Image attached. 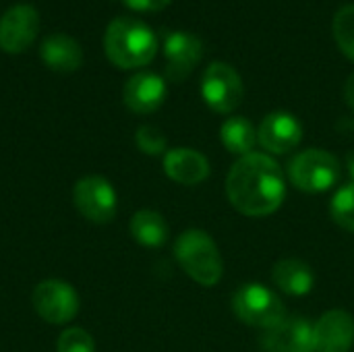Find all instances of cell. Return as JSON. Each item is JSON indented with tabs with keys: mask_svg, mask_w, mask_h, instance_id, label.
Wrapping results in <instances>:
<instances>
[{
	"mask_svg": "<svg viewBox=\"0 0 354 352\" xmlns=\"http://www.w3.org/2000/svg\"><path fill=\"white\" fill-rule=\"evenodd\" d=\"M226 195L232 207L249 218L274 214L286 197V176L268 154L239 158L226 176Z\"/></svg>",
	"mask_w": 354,
	"mask_h": 352,
	"instance_id": "1",
	"label": "cell"
},
{
	"mask_svg": "<svg viewBox=\"0 0 354 352\" xmlns=\"http://www.w3.org/2000/svg\"><path fill=\"white\" fill-rule=\"evenodd\" d=\"M104 50L114 66L139 68L156 58L158 37L143 21L133 17H116L106 29Z\"/></svg>",
	"mask_w": 354,
	"mask_h": 352,
	"instance_id": "2",
	"label": "cell"
},
{
	"mask_svg": "<svg viewBox=\"0 0 354 352\" xmlns=\"http://www.w3.org/2000/svg\"><path fill=\"white\" fill-rule=\"evenodd\" d=\"M174 255L180 268L201 286H216L224 274L222 255L214 239L203 230H185L174 243Z\"/></svg>",
	"mask_w": 354,
	"mask_h": 352,
	"instance_id": "3",
	"label": "cell"
},
{
	"mask_svg": "<svg viewBox=\"0 0 354 352\" xmlns=\"http://www.w3.org/2000/svg\"><path fill=\"white\" fill-rule=\"evenodd\" d=\"M234 315L253 328L270 330L286 317V307L282 299L268 286L259 282H247L232 295Z\"/></svg>",
	"mask_w": 354,
	"mask_h": 352,
	"instance_id": "4",
	"label": "cell"
},
{
	"mask_svg": "<svg viewBox=\"0 0 354 352\" xmlns=\"http://www.w3.org/2000/svg\"><path fill=\"white\" fill-rule=\"evenodd\" d=\"M290 183L305 193H324L340 178L338 160L326 149H305L288 164Z\"/></svg>",
	"mask_w": 354,
	"mask_h": 352,
	"instance_id": "5",
	"label": "cell"
},
{
	"mask_svg": "<svg viewBox=\"0 0 354 352\" xmlns=\"http://www.w3.org/2000/svg\"><path fill=\"white\" fill-rule=\"evenodd\" d=\"M203 102L218 114H230L243 102V79L226 62H212L201 77Z\"/></svg>",
	"mask_w": 354,
	"mask_h": 352,
	"instance_id": "6",
	"label": "cell"
},
{
	"mask_svg": "<svg viewBox=\"0 0 354 352\" xmlns=\"http://www.w3.org/2000/svg\"><path fill=\"white\" fill-rule=\"evenodd\" d=\"M35 313L54 326L68 324L79 313V295L64 280H44L31 293Z\"/></svg>",
	"mask_w": 354,
	"mask_h": 352,
	"instance_id": "7",
	"label": "cell"
},
{
	"mask_svg": "<svg viewBox=\"0 0 354 352\" xmlns=\"http://www.w3.org/2000/svg\"><path fill=\"white\" fill-rule=\"evenodd\" d=\"M73 199L77 210L95 224H108L116 216V191L102 176H85L77 180Z\"/></svg>",
	"mask_w": 354,
	"mask_h": 352,
	"instance_id": "8",
	"label": "cell"
},
{
	"mask_svg": "<svg viewBox=\"0 0 354 352\" xmlns=\"http://www.w3.org/2000/svg\"><path fill=\"white\" fill-rule=\"evenodd\" d=\"M37 31V10L31 4H15L0 17V48L8 54H21L35 41Z\"/></svg>",
	"mask_w": 354,
	"mask_h": 352,
	"instance_id": "9",
	"label": "cell"
},
{
	"mask_svg": "<svg viewBox=\"0 0 354 352\" xmlns=\"http://www.w3.org/2000/svg\"><path fill=\"white\" fill-rule=\"evenodd\" d=\"M263 352H317L313 326L301 315H286L261 336Z\"/></svg>",
	"mask_w": 354,
	"mask_h": 352,
	"instance_id": "10",
	"label": "cell"
},
{
	"mask_svg": "<svg viewBox=\"0 0 354 352\" xmlns=\"http://www.w3.org/2000/svg\"><path fill=\"white\" fill-rule=\"evenodd\" d=\"M166 77L170 81H185L203 56V41L187 31L168 33L164 39Z\"/></svg>",
	"mask_w": 354,
	"mask_h": 352,
	"instance_id": "11",
	"label": "cell"
},
{
	"mask_svg": "<svg viewBox=\"0 0 354 352\" xmlns=\"http://www.w3.org/2000/svg\"><path fill=\"white\" fill-rule=\"evenodd\" d=\"M301 139H303V127L288 112L268 114L257 129V141L261 143V147L278 156L292 151L301 143Z\"/></svg>",
	"mask_w": 354,
	"mask_h": 352,
	"instance_id": "12",
	"label": "cell"
},
{
	"mask_svg": "<svg viewBox=\"0 0 354 352\" xmlns=\"http://www.w3.org/2000/svg\"><path fill=\"white\" fill-rule=\"evenodd\" d=\"M315 351L348 352L354 344V319L342 309H332L313 326Z\"/></svg>",
	"mask_w": 354,
	"mask_h": 352,
	"instance_id": "13",
	"label": "cell"
},
{
	"mask_svg": "<svg viewBox=\"0 0 354 352\" xmlns=\"http://www.w3.org/2000/svg\"><path fill=\"white\" fill-rule=\"evenodd\" d=\"M124 104L137 114L156 112L166 100V83L156 73H137L124 83Z\"/></svg>",
	"mask_w": 354,
	"mask_h": 352,
	"instance_id": "14",
	"label": "cell"
},
{
	"mask_svg": "<svg viewBox=\"0 0 354 352\" xmlns=\"http://www.w3.org/2000/svg\"><path fill=\"white\" fill-rule=\"evenodd\" d=\"M164 172L178 185H199L209 176V162L207 158L189 147H176L166 151L164 156Z\"/></svg>",
	"mask_w": 354,
	"mask_h": 352,
	"instance_id": "15",
	"label": "cell"
},
{
	"mask_svg": "<svg viewBox=\"0 0 354 352\" xmlns=\"http://www.w3.org/2000/svg\"><path fill=\"white\" fill-rule=\"evenodd\" d=\"M39 56L44 64L56 73H73L83 64V50L79 41L64 33L48 35L41 41Z\"/></svg>",
	"mask_w": 354,
	"mask_h": 352,
	"instance_id": "16",
	"label": "cell"
},
{
	"mask_svg": "<svg viewBox=\"0 0 354 352\" xmlns=\"http://www.w3.org/2000/svg\"><path fill=\"white\" fill-rule=\"evenodd\" d=\"M274 284L292 297H303L313 290L315 276L311 268L301 259H280L272 270Z\"/></svg>",
	"mask_w": 354,
	"mask_h": 352,
	"instance_id": "17",
	"label": "cell"
},
{
	"mask_svg": "<svg viewBox=\"0 0 354 352\" xmlns=\"http://www.w3.org/2000/svg\"><path fill=\"white\" fill-rule=\"evenodd\" d=\"M220 141L224 143V147L230 154H234L239 158H243L247 154H253L255 145L259 143L257 141L255 127L245 116H232V118H228L222 124V129H220Z\"/></svg>",
	"mask_w": 354,
	"mask_h": 352,
	"instance_id": "18",
	"label": "cell"
},
{
	"mask_svg": "<svg viewBox=\"0 0 354 352\" xmlns=\"http://www.w3.org/2000/svg\"><path fill=\"white\" fill-rule=\"evenodd\" d=\"M131 234L143 247H162L168 241V224L162 214L153 210H141L131 220Z\"/></svg>",
	"mask_w": 354,
	"mask_h": 352,
	"instance_id": "19",
	"label": "cell"
},
{
	"mask_svg": "<svg viewBox=\"0 0 354 352\" xmlns=\"http://www.w3.org/2000/svg\"><path fill=\"white\" fill-rule=\"evenodd\" d=\"M332 31L338 48L346 58L354 60V4L342 6L332 21Z\"/></svg>",
	"mask_w": 354,
	"mask_h": 352,
	"instance_id": "20",
	"label": "cell"
},
{
	"mask_svg": "<svg viewBox=\"0 0 354 352\" xmlns=\"http://www.w3.org/2000/svg\"><path fill=\"white\" fill-rule=\"evenodd\" d=\"M330 214L342 230L354 232V183L336 191L330 203Z\"/></svg>",
	"mask_w": 354,
	"mask_h": 352,
	"instance_id": "21",
	"label": "cell"
},
{
	"mask_svg": "<svg viewBox=\"0 0 354 352\" xmlns=\"http://www.w3.org/2000/svg\"><path fill=\"white\" fill-rule=\"evenodd\" d=\"M135 141H137V147L147 156H160L166 151V145H168L166 135L158 127H151V124L139 127L135 133Z\"/></svg>",
	"mask_w": 354,
	"mask_h": 352,
	"instance_id": "22",
	"label": "cell"
},
{
	"mask_svg": "<svg viewBox=\"0 0 354 352\" xmlns=\"http://www.w3.org/2000/svg\"><path fill=\"white\" fill-rule=\"evenodd\" d=\"M58 352H95V342L93 338L81 330V328H68L60 334L58 344H56Z\"/></svg>",
	"mask_w": 354,
	"mask_h": 352,
	"instance_id": "23",
	"label": "cell"
},
{
	"mask_svg": "<svg viewBox=\"0 0 354 352\" xmlns=\"http://www.w3.org/2000/svg\"><path fill=\"white\" fill-rule=\"evenodd\" d=\"M172 0H122L124 6L139 10V12H158L162 8H166Z\"/></svg>",
	"mask_w": 354,
	"mask_h": 352,
	"instance_id": "24",
	"label": "cell"
},
{
	"mask_svg": "<svg viewBox=\"0 0 354 352\" xmlns=\"http://www.w3.org/2000/svg\"><path fill=\"white\" fill-rule=\"evenodd\" d=\"M344 100L346 104L354 108V73L346 79V85H344Z\"/></svg>",
	"mask_w": 354,
	"mask_h": 352,
	"instance_id": "25",
	"label": "cell"
},
{
	"mask_svg": "<svg viewBox=\"0 0 354 352\" xmlns=\"http://www.w3.org/2000/svg\"><path fill=\"white\" fill-rule=\"evenodd\" d=\"M346 168H348V174H351V178H353L354 183V151H351L348 158H346Z\"/></svg>",
	"mask_w": 354,
	"mask_h": 352,
	"instance_id": "26",
	"label": "cell"
}]
</instances>
